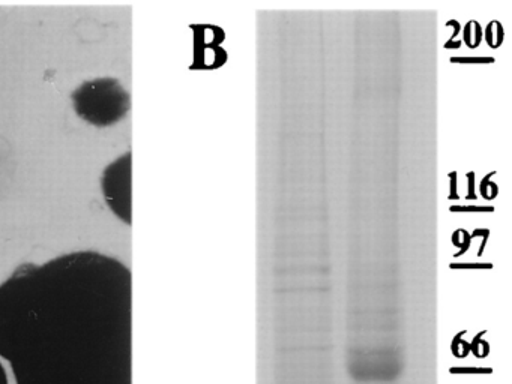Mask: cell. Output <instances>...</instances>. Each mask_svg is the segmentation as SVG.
I'll use <instances>...</instances> for the list:
<instances>
[{
    "instance_id": "cell-1",
    "label": "cell",
    "mask_w": 512,
    "mask_h": 384,
    "mask_svg": "<svg viewBox=\"0 0 512 384\" xmlns=\"http://www.w3.org/2000/svg\"><path fill=\"white\" fill-rule=\"evenodd\" d=\"M131 300L101 252L22 264L0 284V357L16 384H131Z\"/></svg>"
},
{
    "instance_id": "cell-2",
    "label": "cell",
    "mask_w": 512,
    "mask_h": 384,
    "mask_svg": "<svg viewBox=\"0 0 512 384\" xmlns=\"http://www.w3.org/2000/svg\"><path fill=\"white\" fill-rule=\"evenodd\" d=\"M76 113L95 126H110L130 110V95L115 78H95L80 84L73 93Z\"/></svg>"
},
{
    "instance_id": "cell-3",
    "label": "cell",
    "mask_w": 512,
    "mask_h": 384,
    "mask_svg": "<svg viewBox=\"0 0 512 384\" xmlns=\"http://www.w3.org/2000/svg\"><path fill=\"white\" fill-rule=\"evenodd\" d=\"M101 189L109 209L131 225V152L118 156L104 168Z\"/></svg>"
},
{
    "instance_id": "cell-4",
    "label": "cell",
    "mask_w": 512,
    "mask_h": 384,
    "mask_svg": "<svg viewBox=\"0 0 512 384\" xmlns=\"http://www.w3.org/2000/svg\"><path fill=\"white\" fill-rule=\"evenodd\" d=\"M446 26L454 27V32H452L451 38H449V41L446 42L445 48L446 50H457V48L461 47L460 41H455V38H457L458 33H460L461 26L460 23H458L457 20H448L446 21Z\"/></svg>"
},
{
    "instance_id": "cell-5",
    "label": "cell",
    "mask_w": 512,
    "mask_h": 384,
    "mask_svg": "<svg viewBox=\"0 0 512 384\" xmlns=\"http://www.w3.org/2000/svg\"><path fill=\"white\" fill-rule=\"evenodd\" d=\"M451 63H493L494 57H451Z\"/></svg>"
},
{
    "instance_id": "cell-6",
    "label": "cell",
    "mask_w": 512,
    "mask_h": 384,
    "mask_svg": "<svg viewBox=\"0 0 512 384\" xmlns=\"http://www.w3.org/2000/svg\"><path fill=\"white\" fill-rule=\"evenodd\" d=\"M451 212H494L491 206H452Z\"/></svg>"
},
{
    "instance_id": "cell-7",
    "label": "cell",
    "mask_w": 512,
    "mask_h": 384,
    "mask_svg": "<svg viewBox=\"0 0 512 384\" xmlns=\"http://www.w3.org/2000/svg\"><path fill=\"white\" fill-rule=\"evenodd\" d=\"M449 177V200H458L460 198V195H458L457 192V171H451V173H448Z\"/></svg>"
},
{
    "instance_id": "cell-8",
    "label": "cell",
    "mask_w": 512,
    "mask_h": 384,
    "mask_svg": "<svg viewBox=\"0 0 512 384\" xmlns=\"http://www.w3.org/2000/svg\"><path fill=\"white\" fill-rule=\"evenodd\" d=\"M475 179V171H470V173H467V182H469V194H467V200H476V198H478V195H476L475 192Z\"/></svg>"
},
{
    "instance_id": "cell-9",
    "label": "cell",
    "mask_w": 512,
    "mask_h": 384,
    "mask_svg": "<svg viewBox=\"0 0 512 384\" xmlns=\"http://www.w3.org/2000/svg\"><path fill=\"white\" fill-rule=\"evenodd\" d=\"M451 269H491V264L455 263L451 264Z\"/></svg>"
},
{
    "instance_id": "cell-10",
    "label": "cell",
    "mask_w": 512,
    "mask_h": 384,
    "mask_svg": "<svg viewBox=\"0 0 512 384\" xmlns=\"http://www.w3.org/2000/svg\"><path fill=\"white\" fill-rule=\"evenodd\" d=\"M473 32H475V42H473L472 48H476L482 41V27L481 24L475 20H473Z\"/></svg>"
},
{
    "instance_id": "cell-11",
    "label": "cell",
    "mask_w": 512,
    "mask_h": 384,
    "mask_svg": "<svg viewBox=\"0 0 512 384\" xmlns=\"http://www.w3.org/2000/svg\"><path fill=\"white\" fill-rule=\"evenodd\" d=\"M476 236H482L484 237V240H482L481 249H479L478 254L482 255V251H484L485 245H487L488 236H490V231L487 230V228H484V230H475L473 231L472 237Z\"/></svg>"
},
{
    "instance_id": "cell-12",
    "label": "cell",
    "mask_w": 512,
    "mask_h": 384,
    "mask_svg": "<svg viewBox=\"0 0 512 384\" xmlns=\"http://www.w3.org/2000/svg\"><path fill=\"white\" fill-rule=\"evenodd\" d=\"M494 174H496V171H491V173H488L487 176H484V179L481 180V188L479 189H481V195L485 198V200H488V182H490V179L494 176Z\"/></svg>"
},
{
    "instance_id": "cell-13",
    "label": "cell",
    "mask_w": 512,
    "mask_h": 384,
    "mask_svg": "<svg viewBox=\"0 0 512 384\" xmlns=\"http://www.w3.org/2000/svg\"><path fill=\"white\" fill-rule=\"evenodd\" d=\"M473 27V20L469 21V23L466 24V27H464L463 30V36H464V44L467 45V47L472 48V42H470V30H472Z\"/></svg>"
},
{
    "instance_id": "cell-14",
    "label": "cell",
    "mask_w": 512,
    "mask_h": 384,
    "mask_svg": "<svg viewBox=\"0 0 512 384\" xmlns=\"http://www.w3.org/2000/svg\"><path fill=\"white\" fill-rule=\"evenodd\" d=\"M488 186L491 188V194L490 197H488V200H493V198L497 197V194H499V186L496 185L494 182H488Z\"/></svg>"
},
{
    "instance_id": "cell-15",
    "label": "cell",
    "mask_w": 512,
    "mask_h": 384,
    "mask_svg": "<svg viewBox=\"0 0 512 384\" xmlns=\"http://www.w3.org/2000/svg\"><path fill=\"white\" fill-rule=\"evenodd\" d=\"M0 384H10L8 383L7 371H5L2 362H0Z\"/></svg>"
}]
</instances>
